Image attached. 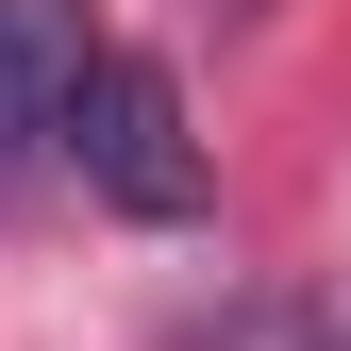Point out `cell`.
Wrapping results in <instances>:
<instances>
[{"label": "cell", "instance_id": "obj_1", "mask_svg": "<svg viewBox=\"0 0 351 351\" xmlns=\"http://www.w3.org/2000/svg\"><path fill=\"white\" fill-rule=\"evenodd\" d=\"M67 184L101 201V217H151V234H184V217L217 201V151L184 134V84H167V51L101 34V67H84V101H67Z\"/></svg>", "mask_w": 351, "mask_h": 351}, {"label": "cell", "instance_id": "obj_2", "mask_svg": "<svg viewBox=\"0 0 351 351\" xmlns=\"http://www.w3.org/2000/svg\"><path fill=\"white\" fill-rule=\"evenodd\" d=\"M84 67H101V17H84V0H0V217L67 167Z\"/></svg>", "mask_w": 351, "mask_h": 351}, {"label": "cell", "instance_id": "obj_3", "mask_svg": "<svg viewBox=\"0 0 351 351\" xmlns=\"http://www.w3.org/2000/svg\"><path fill=\"white\" fill-rule=\"evenodd\" d=\"M201 17H217V34H251V17H268V0H201Z\"/></svg>", "mask_w": 351, "mask_h": 351}]
</instances>
